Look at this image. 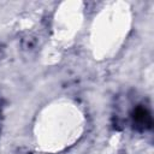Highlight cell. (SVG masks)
Returning <instances> with one entry per match:
<instances>
[{
  "mask_svg": "<svg viewBox=\"0 0 154 154\" xmlns=\"http://www.w3.org/2000/svg\"><path fill=\"white\" fill-rule=\"evenodd\" d=\"M130 11L124 2H111L102 8L91 24L90 46L95 58L113 57L130 30Z\"/></svg>",
  "mask_w": 154,
  "mask_h": 154,
  "instance_id": "2",
  "label": "cell"
},
{
  "mask_svg": "<svg viewBox=\"0 0 154 154\" xmlns=\"http://www.w3.org/2000/svg\"><path fill=\"white\" fill-rule=\"evenodd\" d=\"M83 130L84 117L77 105L70 100H57L37 114L34 136L42 150L57 153L78 141Z\"/></svg>",
  "mask_w": 154,
  "mask_h": 154,
  "instance_id": "1",
  "label": "cell"
},
{
  "mask_svg": "<svg viewBox=\"0 0 154 154\" xmlns=\"http://www.w3.org/2000/svg\"><path fill=\"white\" fill-rule=\"evenodd\" d=\"M83 13L79 2H65L54 18V34L60 41H70L79 30Z\"/></svg>",
  "mask_w": 154,
  "mask_h": 154,
  "instance_id": "3",
  "label": "cell"
}]
</instances>
